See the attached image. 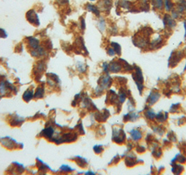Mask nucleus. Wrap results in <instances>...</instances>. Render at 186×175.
I'll return each instance as SVG.
<instances>
[{
	"instance_id": "obj_1",
	"label": "nucleus",
	"mask_w": 186,
	"mask_h": 175,
	"mask_svg": "<svg viewBox=\"0 0 186 175\" xmlns=\"http://www.w3.org/2000/svg\"><path fill=\"white\" fill-rule=\"evenodd\" d=\"M152 34V30L150 27H145L141 30V32L136 33L132 39L134 45L141 49L149 47L150 38Z\"/></svg>"
},
{
	"instance_id": "obj_2",
	"label": "nucleus",
	"mask_w": 186,
	"mask_h": 175,
	"mask_svg": "<svg viewBox=\"0 0 186 175\" xmlns=\"http://www.w3.org/2000/svg\"><path fill=\"white\" fill-rule=\"evenodd\" d=\"M132 77L135 82L137 89H138L139 94L141 95L143 90L144 89V76H143L142 70L139 66L134 65V70L132 73Z\"/></svg>"
},
{
	"instance_id": "obj_3",
	"label": "nucleus",
	"mask_w": 186,
	"mask_h": 175,
	"mask_svg": "<svg viewBox=\"0 0 186 175\" xmlns=\"http://www.w3.org/2000/svg\"><path fill=\"white\" fill-rule=\"evenodd\" d=\"M98 86L96 88L95 91L97 95H100L102 94L104 90H107L111 87L113 83V79L109 75V73H106V74L101 76L98 81Z\"/></svg>"
},
{
	"instance_id": "obj_4",
	"label": "nucleus",
	"mask_w": 186,
	"mask_h": 175,
	"mask_svg": "<svg viewBox=\"0 0 186 175\" xmlns=\"http://www.w3.org/2000/svg\"><path fill=\"white\" fill-rule=\"evenodd\" d=\"M126 139V134L123 128L115 126L113 128L112 140L118 145L125 143Z\"/></svg>"
},
{
	"instance_id": "obj_5",
	"label": "nucleus",
	"mask_w": 186,
	"mask_h": 175,
	"mask_svg": "<svg viewBox=\"0 0 186 175\" xmlns=\"http://www.w3.org/2000/svg\"><path fill=\"white\" fill-rule=\"evenodd\" d=\"M183 51H172L168 59V66H171L172 68L176 66L183 57Z\"/></svg>"
},
{
	"instance_id": "obj_6",
	"label": "nucleus",
	"mask_w": 186,
	"mask_h": 175,
	"mask_svg": "<svg viewBox=\"0 0 186 175\" xmlns=\"http://www.w3.org/2000/svg\"><path fill=\"white\" fill-rule=\"evenodd\" d=\"M123 71H124V69L123 61L121 59L111 61L110 63H109V73H119Z\"/></svg>"
},
{
	"instance_id": "obj_7",
	"label": "nucleus",
	"mask_w": 186,
	"mask_h": 175,
	"mask_svg": "<svg viewBox=\"0 0 186 175\" xmlns=\"http://www.w3.org/2000/svg\"><path fill=\"white\" fill-rule=\"evenodd\" d=\"M163 25L164 29L170 31L175 28V27L176 26V22L172 15L168 13H165L163 15Z\"/></svg>"
},
{
	"instance_id": "obj_8",
	"label": "nucleus",
	"mask_w": 186,
	"mask_h": 175,
	"mask_svg": "<svg viewBox=\"0 0 186 175\" xmlns=\"http://www.w3.org/2000/svg\"><path fill=\"white\" fill-rule=\"evenodd\" d=\"M164 45V39L160 34L157 35V37H155L151 41L149 44V48L152 50H156L157 49H160Z\"/></svg>"
},
{
	"instance_id": "obj_9",
	"label": "nucleus",
	"mask_w": 186,
	"mask_h": 175,
	"mask_svg": "<svg viewBox=\"0 0 186 175\" xmlns=\"http://www.w3.org/2000/svg\"><path fill=\"white\" fill-rule=\"evenodd\" d=\"M161 96L160 94L156 90H151V91L149 94L148 96L146 99V102L148 103V106H153L155 103H156L159 100Z\"/></svg>"
},
{
	"instance_id": "obj_10",
	"label": "nucleus",
	"mask_w": 186,
	"mask_h": 175,
	"mask_svg": "<svg viewBox=\"0 0 186 175\" xmlns=\"http://www.w3.org/2000/svg\"><path fill=\"white\" fill-rule=\"evenodd\" d=\"M27 19L31 24L39 25V19L37 13L34 10L29 11L27 13Z\"/></svg>"
},
{
	"instance_id": "obj_11",
	"label": "nucleus",
	"mask_w": 186,
	"mask_h": 175,
	"mask_svg": "<svg viewBox=\"0 0 186 175\" xmlns=\"http://www.w3.org/2000/svg\"><path fill=\"white\" fill-rule=\"evenodd\" d=\"M125 164L127 167H134L136 164L139 163V162H142V160H137L136 157L135 155H127L125 159Z\"/></svg>"
},
{
	"instance_id": "obj_12",
	"label": "nucleus",
	"mask_w": 186,
	"mask_h": 175,
	"mask_svg": "<svg viewBox=\"0 0 186 175\" xmlns=\"http://www.w3.org/2000/svg\"><path fill=\"white\" fill-rule=\"evenodd\" d=\"M99 8L100 11H107L109 12L113 7V2L112 0H102L99 2Z\"/></svg>"
},
{
	"instance_id": "obj_13",
	"label": "nucleus",
	"mask_w": 186,
	"mask_h": 175,
	"mask_svg": "<svg viewBox=\"0 0 186 175\" xmlns=\"http://www.w3.org/2000/svg\"><path fill=\"white\" fill-rule=\"evenodd\" d=\"M123 120L125 122L127 121H135L140 117V115L138 112H134L131 110L127 114L123 116Z\"/></svg>"
},
{
	"instance_id": "obj_14",
	"label": "nucleus",
	"mask_w": 186,
	"mask_h": 175,
	"mask_svg": "<svg viewBox=\"0 0 186 175\" xmlns=\"http://www.w3.org/2000/svg\"><path fill=\"white\" fill-rule=\"evenodd\" d=\"M130 93L129 91H127L125 87H121L118 91V100L120 104H123L125 101L127 97L128 96V94Z\"/></svg>"
},
{
	"instance_id": "obj_15",
	"label": "nucleus",
	"mask_w": 186,
	"mask_h": 175,
	"mask_svg": "<svg viewBox=\"0 0 186 175\" xmlns=\"http://www.w3.org/2000/svg\"><path fill=\"white\" fill-rule=\"evenodd\" d=\"M150 2L154 10L162 11L164 9V0H150Z\"/></svg>"
},
{
	"instance_id": "obj_16",
	"label": "nucleus",
	"mask_w": 186,
	"mask_h": 175,
	"mask_svg": "<svg viewBox=\"0 0 186 175\" xmlns=\"http://www.w3.org/2000/svg\"><path fill=\"white\" fill-rule=\"evenodd\" d=\"M130 136L134 141H139L142 138V133L138 128H133L130 131Z\"/></svg>"
},
{
	"instance_id": "obj_17",
	"label": "nucleus",
	"mask_w": 186,
	"mask_h": 175,
	"mask_svg": "<svg viewBox=\"0 0 186 175\" xmlns=\"http://www.w3.org/2000/svg\"><path fill=\"white\" fill-rule=\"evenodd\" d=\"M86 9L88 11L92 12V13L95 15L97 17L100 16V13H101V11H100L99 8L97 6L90 4V3H88V4H86Z\"/></svg>"
},
{
	"instance_id": "obj_18",
	"label": "nucleus",
	"mask_w": 186,
	"mask_h": 175,
	"mask_svg": "<svg viewBox=\"0 0 186 175\" xmlns=\"http://www.w3.org/2000/svg\"><path fill=\"white\" fill-rule=\"evenodd\" d=\"M167 119H168V112H167L160 111L156 114V116H155V119H156L157 122L159 123L165 122L167 120Z\"/></svg>"
},
{
	"instance_id": "obj_19",
	"label": "nucleus",
	"mask_w": 186,
	"mask_h": 175,
	"mask_svg": "<svg viewBox=\"0 0 186 175\" xmlns=\"http://www.w3.org/2000/svg\"><path fill=\"white\" fill-rule=\"evenodd\" d=\"M110 116V113L108 110H104V111L102 112H99L96 115V119L99 121H105L106 119Z\"/></svg>"
},
{
	"instance_id": "obj_20",
	"label": "nucleus",
	"mask_w": 186,
	"mask_h": 175,
	"mask_svg": "<svg viewBox=\"0 0 186 175\" xmlns=\"http://www.w3.org/2000/svg\"><path fill=\"white\" fill-rule=\"evenodd\" d=\"M31 54L32 56L36 57H42V56H44L45 54V50H44V48H43L42 47H41V46H39L37 48L34 49V50H32Z\"/></svg>"
},
{
	"instance_id": "obj_21",
	"label": "nucleus",
	"mask_w": 186,
	"mask_h": 175,
	"mask_svg": "<svg viewBox=\"0 0 186 175\" xmlns=\"http://www.w3.org/2000/svg\"><path fill=\"white\" fill-rule=\"evenodd\" d=\"M144 115L148 119V120L153 121L155 119V116H156V114H155L154 110L152 108H151V107H148V108H146L144 111Z\"/></svg>"
},
{
	"instance_id": "obj_22",
	"label": "nucleus",
	"mask_w": 186,
	"mask_h": 175,
	"mask_svg": "<svg viewBox=\"0 0 186 175\" xmlns=\"http://www.w3.org/2000/svg\"><path fill=\"white\" fill-rule=\"evenodd\" d=\"M180 162V163H185L186 162V156L183 155L182 153H178L175 156V157L173 158L172 161H171V164L175 163V162Z\"/></svg>"
},
{
	"instance_id": "obj_23",
	"label": "nucleus",
	"mask_w": 186,
	"mask_h": 175,
	"mask_svg": "<svg viewBox=\"0 0 186 175\" xmlns=\"http://www.w3.org/2000/svg\"><path fill=\"white\" fill-rule=\"evenodd\" d=\"M171 165H172V171L174 174H180L184 171V167L182 165L176 164V162L175 163H172Z\"/></svg>"
},
{
	"instance_id": "obj_24",
	"label": "nucleus",
	"mask_w": 186,
	"mask_h": 175,
	"mask_svg": "<svg viewBox=\"0 0 186 175\" xmlns=\"http://www.w3.org/2000/svg\"><path fill=\"white\" fill-rule=\"evenodd\" d=\"M118 7L123 8L125 9H130L132 7V4L130 2L127 0H118Z\"/></svg>"
},
{
	"instance_id": "obj_25",
	"label": "nucleus",
	"mask_w": 186,
	"mask_h": 175,
	"mask_svg": "<svg viewBox=\"0 0 186 175\" xmlns=\"http://www.w3.org/2000/svg\"><path fill=\"white\" fill-rule=\"evenodd\" d=\"M28 45L30 48H32L33 50L34 49L37 48L39 46V39L34 38V37H30L28 39Z\"/></svg>"
},
{
	"instance_id": "obj_26",
	"label": "nucleus",
	"mask_w": 186,
	"mask_h": 175,
	"mask_svg": "<svg viewBox=\"0 0 186 175\" xmlns=\"http://www.w3.org/2000/svg\"><path fill=\"white\" fill-rule=\"evenodd\" d=\"M140 10L144 11H148L150 9V6H149L148 0H139Z\"/></svg>"
},
{
	"instance_id": "obj_27",
	"label": "nucleus",
	"mask_w": 186,
	"mask_h": 175,
	"mask_svg": "<svg viewBox=\"0 0 186 175\" xmlns=\"http://www.w3.org/2000/svg\"><path fill=\"white\" fill-rule=\"evenodd\" d=\"M174 7V4L172 0H164V8L167 12H169Z\"/></svg>"
},
{
	"instance_id": "obj_28",
	"label": "nucleus",
	"mask_w": 186,
	"mask_h": 175,
	"mask_svg": "<svg viewBox=\"0 0 186 175\" xmlns=\"http://www.w3.org/2000/svg\"><path fill=\"white\" fill-rule=\"evenodd\" d=\"M152 154L155 158H160L162 156V150L160 147H156L152 149Z\"/></svg>"
},
{
	"instance_id": "obj_29",
	"label": "nucleus",
	"mask_w": 186,
	"mask_h": 175,
	"mask_svg": "<svg viewBox=\"0 0 186 175\" xmlns=\"http://www.w3.org/2000/svg\"><path fill=\"white\" fill-rule=\"evenodd\" d=\"M97 27H98L99 30L101 32H104L106 30V23L105 20L103 18H100V19L98 21V23H97Z\"/></svg>"
},
{
	"instance_id": "obj_30",
	"label": "nucleus",
	"mask_w": 186,
	"mask_h": 175,
	"mask_svg": "<svg viewBox=\"0 0 186 175\" xmlns=\"http://www.w3.org/2000/svg\"><path fill=\"white\" fill-rule=\"evenodd\" d=\"M111 47L114 48V50H115V53H116L117 55L120 56L122 53V48L120 44H118L116 42H112L111 44Z\"/></svg>"
},
{
	"instance_id": "obj_31",
	"label": "nucleus",
	"mask_w": 186,
	"mask_h": 175,
	"mask_svg": "<svg viewBox=\"0 0 186 175\" xmlns=\"http://www.w3.org/2000/svg\"><path fill=\"white\" fill-rule=\"evenodd\" d=\"M152 130H153L155 133L159 134L160 136H162V135H164V133H165V129H164V128L160 125L155 126L152 127Z\"/></svg>"
},
{
	"instance_id": "obj_32",
	"label": "nucleus",
	"mask_w": 186,
	"mask_h": 175,
	"mask_svg": "<svg viewBox=\"0 0 186 175\" xmlns=\"http://www.w3.org/2000/svg\"><path fill=\"white\" fill-rule=\"evenodd\" d=\"M76 68H77L78 70L81 73H83L87 69V66H85V64L84 63H82L81 61H78L77 62V64H76Z\"/></svg>"
},
{
	"instance_id": "obj_33",
	"label": "nucleus",
	"mask_w": 186,
	"mask_h": 175,
	"mask_svg": "<svg viewBox=\"0 0 186 175\" xmlns=\"http://www.w3.org/2000/svg\"><path fill=\"white\" fill-rule=\"evenodd\" d=\"M33 98V91H27L24 94L23 99L25 101H29Z\"/></svg>"
},
{
	"instance_id": "obj_34",
	"label": "nucleus",
	"mask_w": 186,
	"mask_h": 175,
	"mask_svg": "<svg viewBox=\"0 0 186 175\" xmlns=\"http://www.w3.org/2000/svg\"><path fill=\"white\" fill-rule=\"evenodd\" d=\"M78 159L79 160L77 161V163L78 164L79 166H81L82 167H85V166H86L88 164V162L85 158H81V157H78Z\"/></svg>"
},
{
	"instance_id": "obj_35",
	"label": "nucleus",
	"mask_w": 186,
	"mask_h": 175,
	"mask_svg": "<svg viewBox=\"0 0 186 175\" xmlns=\"http://www.w3.org/2000/svg\"><path fill=\"white\" fill-rule=\"evenodd\" d=\"M179 107H180V103H175V104H172V106L170 107V109H169V112H177L178 109H179Z\"/></svg>"
},
{
	"instance_id": "obj_36",
	"label": "nucleus",
	"mask_w": 186,
	"mask_h": 175,
	"mask_svg": "<svg viewBox=\"0 0 186 175\" xmlns=\"http://www.w3.org/2000/svg\"><path fill=\"white\" fill-rule=\"evenodd\" d=\"M93 149L94 152L97 153V154H99V153H101L104 151L102 145H95L93 147Z\"/></svg>"
},
{
	"instance_id": "obj_37",
	"label": "nucleus",
	"mask_w": 186,
	"mask_h": 175,
	"mask_svg": "<svg viewBox=\"0 0 186 175\" xmlns=\"http://www.w3.org/2000/svg\"><path fill=\"white\" fill-rule=\"evenodd\" d=\"M43 95H44V89L42 87H38L37 90L35 94V97L36 98H41L43 97Z\"/></svg>"
},
{
	"instance_id": "obj_38",
	"label": "nucleus",
	"mask_w": 186,
	"mask_h": 175,
	"mask_svg": "<svg viewBox=\"0 0 186 175\" xmlns=\"http://www.w3.org/2000/svg\"><path fill=\"white\" fill-rule=\"evenodd\" d=\"M136 150L139 153H144L146 152V147L144 146L137 145L136 147Z\"/></svg>"
},
{
	"instance_id": "obj_39",
	"label": "nucleus",
	"mask_w": 186,
	"mask_h": 175,
	"mask_svg": "<svg viewBox=\"0 0 186 175\" xmlns=\"http://www.w3.org/2000/svg\"><path fill=\"white\" fill-rule=\"evenodd\" d=\"M167 137H169V141H172V142H176V137L173 132H170V133H169L168 135H167Z\"/></svg>"
},
{
	"instance_id": "obj_40",
	"label": "nucleus",
	"mask_w": 186,
	"mask_h": 175,
	"mask_svg": "<svg viewBox=\"0 0 186 175\" xmlns=\"http://www.w3.org/2000/svg\"><path fill=\"white\" fill-rule=\"evenodd\" d=\"M107 54H108L110 57H114L115 55L116 54V53H115V50H114V48H113L112 47H109V48L107 49Z\"/></svg>"
},
{
	"instance_id": "obj_41",
	"label": "nucleus",
	"mask_w": 186,
	"mask_h": 175,
	"mask_svg": "<svg viewBox=\"0 0 186 175\" xmlns=\"http://www.w3.org/2000/svg\"><path fill=\"white\" fill-rule=\"evenodd\" d=\"M102 69L105 73H109V63L104 62L102 64Z\"/></svg>"
},
{
	"instance_id": "obj_42",
	"label": "nucleus",
	"mask_w": 186,
	"mask_h": 175,
	"mask_svg": "<svg viewBox=\"0 0 186 175\" xmlns=\"http://www.w3.org/2000/svg\"><path fill=\"white\" fill-rule=\"evenodd\" d=\"M56 2L60 5H66V4H68L69 0H56Z\"/></svg>"
},
{
	"instance_id": "obj_43",
	"label": "nucleus",
	"mask_w": 186,
	"mask_h": 175,
	"mask_svg": "<svg viewBox=\"0 0 186 175\" xmlns=\"http://www.w3.org/2000/svg\"><path fill=\"white\" fill-rule=\"evenodd\" d=\"M120 161V157L118 156H115V157L113 158V160L111 161V162L109 164H111V162H115V163H117V162Z\"/></svg>"
},
{
	"instance_id": "obj_44",
	"label": "nucleus",
	"mask_w": 186,
	"mask_h": 175,
	"mask_svg": "<svg viewBox=\"0 0 186 175\" xmlns=\"http://www.w3.org/2000/svg\"><path fill=\"white\" fill-rule=\"evenodd\" d=\"M81 29H85V20L83 19V18H82L81 19Z\"/></svg>"
},
{
	"instance_id": "obj_45",
	"label": "nucleus",
	"mask_w": 186,
	"mask_h": 175,
	"mask_svg": "<svg viewBox=\"0 0 186 175\" xmlns=\"http://www.w3.org/2000/svg\"><path fill=\"white\" fill-rule=\"evenodd\" d=\"M184 28H185V35H184V37H186V19L184 21Z\"/></svg>"
},
{
	"instance_id": "obj_46",
	"label": "nucleus",
	"mask_w": 186,
	"mask_h": 175,
	"mask_svg": "<svg viewBox=\"0 0 186 175\" xmlns=\"http://www.w3.org/2000/svg\"><path fill=\"white\" fill-rule=\"evenodd\" d=\"M183 54H184V55H185V57H186V47H185V50H183Z\"/></svg>"
},
{
	"instance_id": "obj_47",
	"label": "nucleus",
	"mask_w": 186,
	"mask_h": 175,
	"mask_svg": "<svg viewBox=\"0 0 186 175\" xmlns=\"http://www.w3.org/2000/svg\"><path fill=\"white\" fill-rule=\"evenodd\" d=\"M89 1H90V2H95L96 0H89Z\"/></svg>"
},
{
	"instance_id": "obj_48",
	"label": "nucleus",
	"mask_w": 186,
	"mask_h": 175,
	"mask_svg": "<svg viewBox=\"0 0 186 175\" xmlns=\"http://www.w3.org/2000/svg\"><path fill=\"white\" fill-rule=\"evenodd\" d=\"M185 153H186V149H185Z\"/></svg>"
}]
</instances>
